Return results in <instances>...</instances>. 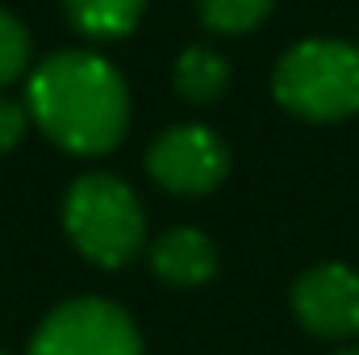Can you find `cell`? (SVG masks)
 Returning <instances> with one entry per match:
<instances>
[{
  "mask_svg": "<svg viewBox=\"0 0 359 355\" xmlns=\"http://www.w3.org/2000/svg\"><path fill=\"white\" fill-rule=\"evenodd\" d=\"M276 100L301 121H347L359 113V46L339 38H305L288 46L271 72Z\"/></svg>",
  "mask_w": 359,
  "mask_h": 355,
  "instance_id": "2",
  "label": "cell"
},
{
  "mask_svg": "<svg viewBox=\"0 0 359 355\" xmlns=\"http://www.w3.org/2000/svg\"><path fill=\"white\" fill-rule=\"evenodd\" d=\"M25 130H29V113H25V105L8 100V96L0 92V155L17 151L21 138H25Z\"/></svg>",
  "mask_w": 359,
  "mask_h": 355,
  "instance_id": "12",
  "label": "cell"
},
{
  "mask_svg": "<svg viewBox=\"0 0 359 355\" xmlns=\"http://www.w3.org/2000/svg\"><path fill=\"white\" fill-rule=\"evenodd\" d=\"M276 0H196V13L205 21V29L213 34H251L268 21Z\"/></svg>",
  "mask_w": 359,
  "mask_h": 355,
  "instance_id": "10",
  "label": "cell"
},
{
  "mask_svg": "<svg viewBox=\"0 0 359 355\" xmlns=\"http://www.w3.org/2000/svg\"><path fill=\"white\" fill-rule=\"evenodd\" d=\"M172 80H176V92L188 105H213L230 88V59L217 46H205V42L184 46Z\"/></svg>",
  "mask_w": 359,
  "mask_h": 355,
  "instance_id": "8",
  "label": "cell"
},
{
  "mask_svg": "<svg viewBox=\"0 0 359 355\" xmlns=\"http://www.w3.org/2000/svg\"><path fill=\"white\" fill-rule=\"evenodd\" d=\"M151 267L163 284L172 288H201L217 276L222 255H217V243L196 230V226H176L168 230L163 239H155L151 247Z\"/></svg>",
  "mask_w": 359,
  "mask_h": 355,
  "instance_id": "7",
  "label": "cell"
},
{
  "mask_svg": "<svg viewBox=\"0 0 359 355\" xmlns=\"http://www.w3.org/2000/svg\"><path fill=\"white\" fill-rule=\"evenodd\" d=\"M339 355H359V347H347V351H339Z\"/></svg>",
  "mask_w": 359,
  "mask_h": 355,
  "instance_id": "13",
  "label": "cell"
},
{
  "mask_svg": "<svg viewBox=\"0 0 359 355\" xmlns=\"http://www.w3.org/2000/svg\"><path fill=\"white\" fill-rule=\"evenodd\" d=\"M63 8L80 34L109 42V38H126L142 21L147 0H63Z\"/></svg>",
  "mask_w": 359,
  "mask_h": 355,
  "instance_id": "9",
  "label": "cell"
},
{
  "mask_svg": "<svg viewBox=\"0 0 359 355\" xmlns=\"http://www.w3.org/2000/svg\"><path fill=\"white\" fill-rule=\"evenodd\" d=\"M29 355H147V347L134 318L117 301L76 297L38 322Z\"/></svg>",
  "mask_w": 359,
  "mask_h": 355,
  "instance_id": "4",
  "label": "cell"
},
{
  "mask_svg": "<svg viewBox=\"0 0 359 355\" xmlns=\"http://www.w3.org/2000/svg\"><path fill=\"white\" fill-rule=\"evenodd\" d=\"M147 172L163 192L205 196L230 176V147L217 130L201 121H184L163 130L147 151Z\"/></svg>",
  "mask_w": 359,
  "mask_h": 355,
  "instance_id": "5",
  "label": "cell"
},
{
  "mask_svg": "<svg viewBox=\"0 0 359 355\" xmlns=\"http://www.w3.org/2000/svg\"><path fill=\"white\" fill-rule=\"evenodd\" d=\"M63 230L96 267H126L147 243V213L138 192L109 172L80 176L63 196Z\"/></svg>",
  "mask_w": 359,
  "mask_h": 355,
  "instance_id": "3",
  "label": "cell"
},
{
  "mask_svg": "<svg viewBox=\"0 0 359 355\" xmlns=\"http://www.w3.org/2000/svg\"><path fill=\"white\" fill-rule=\"evenodd\" d=\"M292 318L318 339L359 335V272L347 264H318L292 284Z\"/></svg>",
  "mask_w": 359,
  "mask_h": 355,
  "instance_id": "6",
  "label": "cell"
},
{
  "mask_svg": "<svg viewBox=\"0 0 359 355\" xmlns=\"http://www.w3.org/2000/svg\"><path fill=\"white\" fill-rule=\"evenodd\" d=\"M29 121L67 155H109L130 130V88L96 51H55L25 84Z\"/></svg>",
  "mask_w": 359,
  "mask_h": 355,
  "instance_id": "1",
  "label": "cell"
},
{
  "mask_svg": "<svg viewBox=\"0 0 359 355\" xmlns=\"http://www.w3.org/2000/svg\"><path fill=\"white\" fill-rule=\"evenodd\" d=\"M29 63H34V38L25 21L13 8H0V92L29 76Z\"/></svg>",
  "mask_w": 359,
  "mask_h": 355,
  "instance_id": "11",
  "label": "cell"
},
{
  "mask_svg": "<svg viewBox=\"0 0 359 355\" xmlns=\"http://www.w3.org/2000/svg\"><path fill=\"white\" fill-rule=\"evenodd\" d=\"M0 355H8V351H0Z\"/></svg>",
  "mask_w": 359,
  "mask_h": 355,
  "instance_id": "14",
  "label": "cell"
}]
</instances>
